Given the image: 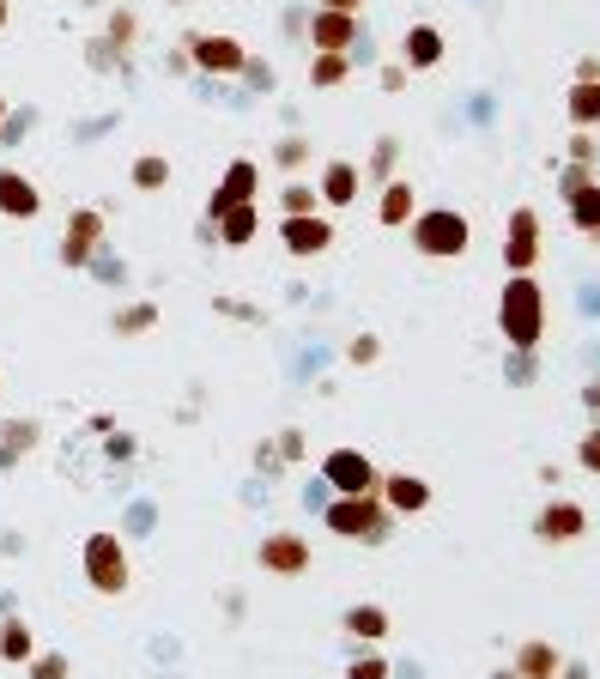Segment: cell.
Segmentation results:
<instances>
[{"label":"cell","mask_w":600,"mask_h":679,"mask_svg":"<svg viewBox=\"0 0 600 679\" xmlns=\"http://www.w3.org/2000/svg\"><path fill=\"white\" fill-rule=\"evenodd\" d=\"M565 110H570V122H577V127H600V80H577V85H570Z\"/></svg>","instance_id":"obj_22"},{"label":"cell","mask_w":600,"mask_h":679,"mask_svg":"<svg viewBox=\"0 0 600 679\" xmlns=\"http://www.w3.org/2000/svg\"><path fill=\"white\" fill-rule=\"evenodd\" d=\"M565 195H570V219L589 243H600V183L589 176V164H577V171H565Z\"/></svg>","instance_id":"obj_10"},{"label":"cell","mask_w":600,"mask_h":679,"mask_svg":"<svg viewBox=\"0 0 600 679\" xmlns=\"http://www.w3.org/2000/svg\"><path fill=\"white\" fill-rule=\"evenodd\" d=\"M497 328L516 352H534L546 335V291L534 286V274H509L504 298H497Z\"/></svg>","instance_id":"obj_1"},{"label":"cell","mask_w":600,"mask_h":679,"mask_svg":"<svg viewBox=\"0 0 600 679\" xmlns=\"http://www.w3.org/2000/svg\"><path fill=\"white\" fill-rule=\"evenodd\" d=\"M497 679H516V673H509V668H504V673H497Z\"/></svg>","instance_id":"obj_42"},{"label":"cell","mask_w":600,"mask_h":679,"mask_svg":"<svg viewBox=\"0 0 600 679\" xmlns=\"http://www.w3.org/2000/svg\"><path fill=\"white\" fill-rule=\"evenodd\" d=\"M0 31H7V0H0Z\"/></svg>","instance_id":"obj_40"},{"label":"cell","mask_w":600,"mask_h":679,"mask_svg":"<svg viewBox=\"0 0 600 679\" xmlns=\"http://www.w3.org/2000/svg\"><path fill=\"white\" fill-rule=\"evenodd\" d=\"M37 656V637L24 619H0V661H12V668H24V661Z\"/></svg>","instance_id":"obj_21"},{"label":"cell","mask_w":600,"mask_h":679,"mask_svg":"<svg viewBox=\"0 0 600 679\" xmlns=\"http://www.w3.org/2000/svg\"><path fill=\"white\" fill-rule=\"evenodd\" d=\"M322 480L334 485L340 497H364V492L382 485V473L370 467V455H359V450H328L322 455Z\"/></svg>","instance_id":"obj_7"},{"label":"cell","mask_w":600,"mask_h":679,"mask_svg":"<svg viewBox=\"0 0 600 679\" xmlns=\"http://www.w3.org/2000/svg\"><path fill=\"white\" fill-rule=\"evenodd\" d=\"M352 73V55L346 49H315V61H310V85H340Z\"/></svg>","instance_id":"obj_25"},{"label":"cell","mask_w":600,"mask_h":679,"mask_svg":"<svg viewBox=\"0 0 600 679\" xmlns=\"http://www.w3.org/2000/svg\"><path fill=\"white\" fill-rule=\"evenodd\" d=\"M12 461H19V455H12V450H0V467H12Z\"/></svg>","instance_id":"obj_39"},{"label":"cell","mask_w":600,"mask_h":679,"mask_svg":"<svg viewBox=\"0 0 600 679\" xmlns=\"http://www.w3.org/2000/svg\"><path fill=\"white\" fill-rule=\"evenodd\" d=\"M255 558L273 576H303L310 570V541H303V534H267V541L255 546Z\"/></svg>","instance_id":"obj_11"},{"label":"cell","mask_w":600,"mask_h":679,"mask_svg":"<svg viewBox=\"0 0 600 679\" xmlns=\"http://www.w3.org/2000/svg\"><path fill=\"white\" fill-rule=\"evenodd\" d=\"M303 213H322V195L310 183H291L286 188V219H303Z\"/></svg>","instance_id":"obj_30"},{"label":"cell","mask_w":600,"mask_h":679,"mask_svg":"<svg viewBox=\"0 0 600 679\" xmlns=\"http://www.w3.org/2000/svg\"><path fill=\"white\" fill-rule=\"evenodd\" d=\"M346 679H389V661H382V656H359L346 668Z\"/></svg>","instance_id":"obj_32"},{"label":"cell","mask_w":600,"mask_h":679,"mask_svg":"<svg viewBox=\"0 0 600 679\" xmlns=\"http://www.w3.org/2000/svg\"><path fill=\"white\" fill-rule=\"evenodd\" d=\"M31 679H68V656H31Z\"/></svg>","instance_id":"obj_31"},{"label":"cell","mask_w":600,"mask_h":679,"mask_svg":"<svg viewBox=\"0 0 600 679\" xmlns=\"http://www.w3.org/2000/svg\"><path fill=\"white\" fill-rule=\"evenodd\" d=\"M376 497L389 504V516H418V510L431 504V485L418 480V473H382Z\"/></svg>","instance_id":"obj_12"},{"label":"cell","mask_w":600,"mask_h":679,"mask_svg":"<svg viewBox=\"0 0 600 679\" xmlns=\"http://www.w3.org/2000/svg\"><path fill=\"white\" fill-rule=\"evenodd\" d=\"M80 565H85V583H92L97 595H127V588H134V565H127V546L116 534H92V541L80 546Z\"/></svg>","instance_id":"obj_4"},{"label":"cell","mask_w":600,"mask_h":679,"mask_svg":"<svg viewBox=\"0 0 600 679\" xmlns=\"http://www.w3.org/2000/svg\"><path fill=\"white\" fill-rule=\"evenodd\" d=\"M346 637H359V644H382V637H389V613L382 607H346Z\"/></svg>","instance_id":"obj_23"},{"label":"cell","mask_w":600,"mask_h":679,"mask_svg":"<svg viewBox=\"0 0 600 679\" xmlns=\"http://www.w3.org/2000/svg\"><path fill=\"white\" fill-rule=\"evenodd\" d=\"M534 534H540L546 546H570V541H582V534H589V510L570 504V497H552V504L534 516Z\"/></svg>","instance_id":"obj_9"},{"label":"cell","mask_w":600,"mask_h":679,"mask_svg":"<svg viewBox=\"0 0 600 679\" xmlns=\"http://www.w3.org/2000/svg\"><path fill=\"white\" fill-rule=\"evenodd\" d=\"M255 188H261V171H255V158H237L231 171H225V183L213 188V219H219L225 207H242V200H255Z\"/></svg>","instance_id":"obj_14"},{"label":"cell","mask_w":600,"mask_h":679,"mask_svg":"<svg viewBox=\"0 0 600 679\" xmlns=\"http://www.w3.org/2000/svg\"><path fill=\"white\" fill-rule=\"evenodd\" d=\"M534 261H540V213L516 207L504 225V267L509 274H534Z\"/></svg>","instance_id":"obj_8"},{"label":"cell","mask_w":600,"mask_h":679,"mask_svg":"<svg viewBox=\"0 0 600 679\" xmlns=\"http://www.w3.org/2000/svg\"><path fill=\"white\" fill-rule=\"evenodd\" d=\"M279 237H286L291 255H322L328 243H334V225H328L322 213H303V219H286V225H279Z\"/></svg>","instance_id":"obj_15"},{"label":"cell","mask_w":600,"mask_h":679,"mask_svg":"<svg viewBox=\"0 0 600 679\" xmlns=\"http://www.w3.org/2000/svg\"><path fill=\"white\" fill-rule=\"evenodd\" d=\"M577 461H582V467H589V473H600V425H594L589 438L577 443Z\"/></svg>","instance_id":"obj_33"},{"label":"cell","mask_w":600,"mask_h":679,"mask_svg":"<svg viewBox=\"0 0 600 679\" xmlns=\"http://www.w3.org/2000/svg\"><path fill=\"white\" fill-rule=\"evenodd\" d=\"M219 230H225V243H231V249H249L255 230H261V213H255V200H242V207H225V213H219Z\"/></svg>","instance_id":"obj_20"},{"label":"cell","mask_w":600,"mask_h":679,"mask_svg":"<svg viewBox=\"0 0 600 679\" xmlns=\"http://www.w3.org/2000/svg\"><path fill=\"white\" fill-rule=\"evenodd\" d=\"M322 528L340 534V541H389V504H382L376 492L364 497H334V504L322 510Z\"/></svg>","instance_id":"obj_3"},{"label":"cell","mask_w":600,"mask_h":679,"mask_svg":"<svg viewBox=\"0 0 600 679\" xmlns=\"http://www.w3.org/2000/svg\"><path fill=\"white\" fill-rule=\"evenodd\" d=\"M570 158L589 164V158H594V140H589V134H577V140H570Z\"/></svg>","instance_id":"obj_36"},{"label":"cell","mask_w":600,"mask_h":679,"mask_svg":"<svg viewBox=\"0 0 600 679\" xmlns=\"http://www.w3.org/2000/svg\"><path fill=\"white\" fill-rule=\"evenodd\" d=\"M183 49H188V61H195L200 73H225V80H231V73L249 68V49H242L237 37H219V31H195Z\"/></svg>","instance_id":"obj_6"},{"label":"cell","mask_w":600,"mask_h":679,"mask_svg":"<svg viewBox=\"0 0 600 679\" xmlns=\"http://www.w3.org/2000/svg\"><path fill=\"white\" fill-rule=\"evenodd\" d=\"M376 358H382V346L370 340V335H364V340H352V364H376Z\"/></svg>","instance_id":"obj_35"},{"label":"cell","mask_w":600,"mask_h":679,"mask_svg":"<svg viewBox=\"0 0 600 679\" xmlns=\"http://www.w3.org/2000/svg\"><path fill=\"white\" fill-rule=\"evenodd\" d=\"M315 7H328V12H359L364 0H315Z\"/></svg>","instance_id":"obj_37"},{"label":"cell","mask_w":600,"mask_h":679,"mask_svg":"<svg viewBox=\"0 0 600 679\" xmlns=\"http://www.w3.org/2000/svg\"><path fill=\"white\" fill-rule=\"evenodd\" d=\"M97 249H104V213H97V207H73L68 230H61V261H68V267H92Z\"/></svg>","instance_id":"obj_5"},{"label":"cell","mask_w":600,"mask_h":679,"mask_svg":"<svg viewBox=\"0 0 600 679\" xmlns=\"http://www.w3.org/2000/svg\"><path fill=\"white\" fill-rule=\"evenodd\" d=\"M406 230H413V249L431 255V261H455V255H467V243H474V225H467L462 213H449V207L413 213Z\"/></svg>","instance_id":"obj_2"},{"label":"cell","mask_w":600,"mask_h":679,"mask_svg":"<svg viewBox=\"0 0 600 679\" xmlns=\"http://www.w3.org/2000/svg\"><path fill=\"white\" fill-rule=\"evenodd\" d=\"M303 158H310V146H303V140H286V146H279V164H286V171H298Z\"/></svg>","instance_id":"obj_34"},{"label":"cell","mask_w":600,"mask_h":679,"mask_svg":"<svg viewBox=\"0 0 600 679\" xmlns=\"http://www.w3.org/2000/svg\"><path fill=\"white\" fill-rule=\"evenodd\" d=\"M589 407H594V413H600V377L589 382Z\"/></svg>","instance_id":"obj_38"},{"label":"cell","mask_w":600,"mask_h":679,"mask_svg":"<svg viewBox=\"0 0 600 679\" xmlns=\"http://www.w3.org/2000/svg\"><path fill=\"white\" fill-rule=\"evenodd\" d=\"M401 55H406V68H413V73H431L443 61V31H437V24H413V31L401 37Z\"/></svg>","instance_id":"obj_17"},{"label":"cell","mask_w":600,"mask_h":679,"mask_svg":"<svg viewBox=\"0 0 600 679\" xmlns=\"http://www.w3.org/2000/svg\"><path fill=\"white\" fill-rule=\"evenodd\" d=\"M310 43H315V49H352V43H359V12H328V7H315Z\"/></svg>","instance_id":"obj_16"},{"label":"cell","mask_w":600,"mask_h":679,"mask_svg":"<svg viewBox=\"0 0 600 679\" xmlns=\"http://www.w3.org/2000/svg\"><path fill=\"white\" fill-rule=\"evenodd\" d=\"M0 122H7V97H0Z\"/></svg>","instance_id":"obj_41"},{"label":"cell","mask_w":600,"mask_h":679,"mask_svg":"<svg viewBox=\"0 0 600 679\" xmlns=\"http://www.w3.org/2000/svg\"><path fill=\"white\" fill-rule=\"evenodd\" d=\"M516 679H558L565 673V661H558L552 644H540V637H528V644L516 649V668H509Z\"/></svg>","instance_id":"obj_18"},{"label":"cell","mask_w":600,"mask_h":679,"mask_svg":"<svg viewBox=\"0 0 600 679\" xmlns=\"http://www.w3.org/2000/svg\"><path fill=\"white\" fill-rule=\"evenodd\" d=\"M359 164H346V158H334V164H322V200L328 207H352L359 200Z\"/></svg>","instance_id":"obj_19"},{"label":"cell","mask_w":600,"mask_h":679,"mask_svg":"<svg viewBox=\"0 0 600 679\" xmlns=\"http://www.w3.org/2000/svg\"><path fill=\"white\" fill-rule=\"evenodd\" d=\"M134 37H139V19H134V12H127V7H116V12H110V31H104V43L122 55V49L134 43Z\"/></svg>","instance_id":"obj_28"},{"label":"cell","mask_w":600,"mask_h":679,"mask_svg":"<svg viewBox=\"0 0 600 679\" xmlns=\"http://www.w3.org/2000/svg\"><path fill=\"white\" fill-rule=\"evenodd\" d=\"M164 183H170V164H164L158 152H152V158H134V188L139 195H158Z\"/></svg>","instance_id":"obj_27"},{"label":"cell","mask_w":600,"mask_h":679,"mask_svg":"<svg viewBox=\"0 0 600 679\" xmlns=\"http://www.w3.org/2000/svg\"><path fill=\"white\" fill-rule=\"evenodd\" d=\"M37 438H43V425H37V419H7V425H0V450H12V455L37 450Z\"/></svg>","instance_id":"obj_26"},{"label":"cell","mask_w":600,"mask_h":679,"mask_svg":"<svg viewBox=\"0 0 600 679\" xmlns=\"http://www.w3.org/2000/svg\"><path fill=\"white\" fill-rule=\"evenodd\" d=\"M37 213H43L37 183L24 171H7V164H0V219H37Z\"/></svg>","instance_id":"obj_13"},{"label":"cell","mask_w":600,"mask_h":679,"mask_svg":"<svg viewBox=\"0 0 600 679\" xmlns=\"http://www.w3.org/2000/svg\"><path fill=\"white\" fill-rule=\"evenodd\" d=\"M152 322H158L152 304H127V310H116V335H146Z\"/></svg>","instance_id":"obj_29"},{"label":"cell","mask_w":600,"mask_h":679,"mask_svg":"<svg viewBox=\"0 0 600 679\" xmlns=\"http://www.w3.org/2000/svg\"><path fill=\"white\" fill-rule=\"evenodd\" d=\"M413 213H418V195H413L406 183H389V188H382V225H389V230H401Z\"/></svg>","instance_id":"obj_24"}]
</instances>
